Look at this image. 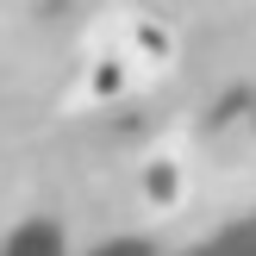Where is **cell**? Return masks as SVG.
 <instances>
[{
  "mask_svg": "<svg viewBox=\"0 0 256 256\" xmlns=\"http://www.w3.org/2000/svg\"><path fill=\"white\" fill-rule=\"evenodd\" d=\"M188 194H194V156H188L182 144L150 150L144 169H138V200H144L150 212H182Z\"/></svg>",
  "mask_w": 256,
  "mask_h": 256,
  "instance_id": "obj_1",
  "label": "cell"
}]
</instances>
